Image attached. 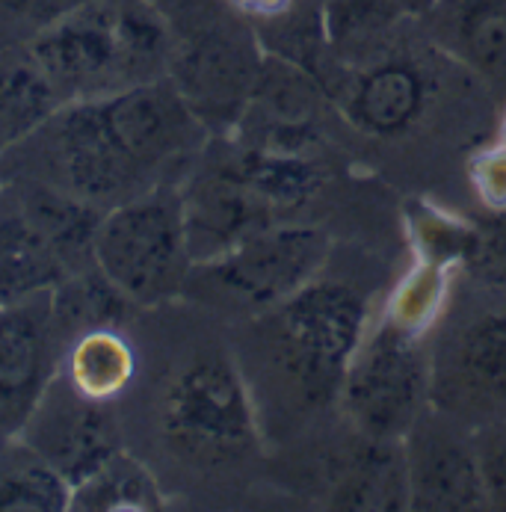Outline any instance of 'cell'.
<instances>
[{
  "mask_svg": "<svg viewBox=\"0 0 506 512\" xmlns=\"http://www.w3.org/2000/svg\"><path fill=\"white\" fill-rule=\"evenodd\" d=\"M199 146L202 125L190 101L178 83L160 77L98 101L63 104L0 160V175L51 184L104 214L175 184Z\"/></svg>",
  "mask_w": 506,
  "mask_h": 512,
  "instance_id": "obj_1",
  "label": "cell"
},
{
  "mask_svg": "<svg viewBox=\"0 0 506 512\" xmlns=\"http://www.w3.org/2000/svg\"><path fill=\"white\" fill-rule=\"evenodd\" d=\"M27 48L63 104L160 80L172 63V33L151 0H86Z\"/></svg>",
  "mask_w": 506,
  "mask_h": 512,
  "instance_id": "obj_2",
  "label": "cell"
},
{
  "mask_svg": "<svg viewBox=\"0 0 506 512\" xmlns=\"http://www.w3.org/2000/svg\"><path fill=\"white\" fill-rule=\"evenodd\" d=\"M98 220L101 211L51 184L0 175V305L48 293L92 264Z\"/></svg>",
  "mask_w": 506,
  "mask_h": 512,
  "instance_id": "obj_3",
  "label": "cell"
},
{
  "mask_svg": "<svg viewBox=\"0 0 506 512\" xmlns=\"http://www.w3.org/2000/svg\"><path fill=\"white\" fill-rule=\"evenodd\" d=\"M95 267L134 305L187 291L193 255L178 184L154 187L101 214L92 237Z\"/></svg>",
  "mask_w": 506,
  "mask_h": 512,
  "instance_id": "obj_4",
  "label": "cell"
},
{
  "mask_svg": "<svg viewBox=\"0 0 506 512\" xmlns=\"http://www.w3.org/2000/svg\"><path fill=\"white\" fill-rule=\"evenodd\" d=\"M166 447L199 468L243 462L258 447L249 388L225 353H199L181 367L160 397Z\"/></svg>",
  "mask_w": 506,
  "mask_h": 512,
  "instance_id": "obj_5",
  "label": "cell"
},
{
  "mask_svg": "<svg viewBox=\"0 0 506 512\" xmlns=\"http://www.w3.org/2000/svg\"><path fill=\"white\" fill-rule=\"evenodd\" d=\"M279 359L311 403L341 397L347 370L367 338V302L341 282L314 279L273 311Z\"/></svg>",
  "mask_w": 506,
  "mask_h": 512,
  "instance_id": "obj_6",
  "label": "cell"
},
{
  "mask_svg": "<svg viewBox=\"0 0 506 512\" xmlns=\"http://www.w3.org/2000/svg\"><path fill=\"white\" fill-rule=\"evenodd\" d=\"M430 394V362L421 338L382 320L362 341L347 370L341 403L367 439L397 441L409 436Z\"/></svg>",
  "mask_w": 506,
  "mask_h": 512,
  "instance_id": "obj_7",
  "label": "cell"
},
{
  "mask_svg": "<svg viewBox=\"0 0 506 512\" xmlns=\"http://www.w3.org/2000/svg\"><path fill=\"white\" fill-rule=\"evenodd\" d=\"M326 255L329 237L323 228L273 222L199 267L205 282L225 299L252 311H273L317 279Z\"/></svg>",
  "mask_w": 506,
  "mask_h": 512,
  "instance_id": "obj_8",
  "label": "cell"
},
{
  "mask_svg": "<svg viewBox=\"0 0 506 512\" xmlns=\"http://www.w3.org/2000/svg\"><path fill=\"white\" fill-rule=\"evenodd\" d=\"M57 373L51 291L0 305V444L21 439Z\"/></svg>",
  "mask_w": 506,
  "mask_h": 512,
  "instance_id": "obj_9",
  "label": "cell"
},
{
  "mask_svg": "<svg viewBox=\"0 0 506 512\" xmlns=\"http://www.w3.org/2000/svg\"><path fill=\"white\" fill-rule=\"evenodd\" d=\"M21 441L48 459L72 489L122 450L119 427L110 418L107 403L77 394L60 373L27 421Z\"/></svg>",
  "mask_w": 506,
  "mask_h": 512,
  "instance_id": "obj_10",
  "label": "cell"
},
{
  "mask_svg": "<svg viewBox=\"0 0 506 512\" xmlns=\"http://www.w3.org/2000/svg\"><path fill=\"white\" fill-rule=\"evenodd\" d=\"M409 507L412 510H480L489 507L480 456L465 444L415 421L409 430Z\"/></svg>",
  "mask_w": 506,
  "mask_h": 512,
  "instance_id": "obj_11",
  "label": "cell"
},
{
  "mask_svg": "<svg viewBox=\"0 0 506 512\" xmlns=\"http://www.w3.org/2000/svg\"><path fill=\"white\" fill-rule=\"evenodd\" d=\"M427 104V77L418 63L394 57L364 69L350 95L353 122L379 137L409 131Z\"/></svg>",
  "mask_w": 506,
  "mask_h": 512,
  "instance_id": "obj_12",
  "label": "cell"
},
{
  "mask_svg": "<svg viewBox=\"0 0 506 512\" xmlns=\"http://www.w3.org/2000/svg\"><path fill=\"white\" fill-rule=\"evenodd\" d=\"M63 107L27 45L0 51V160L24 146Z\"/></svg>",
  "mask_w": 506,
  "mask_h": 512,
  "instance_id": "obj_13",
  "label": "cell"
},
{
  "mask_svg": "<svg viewBox=\"0 0 506 512\" xmlns=\"http://www.w3.org/2000/svg\"><path fill=\"white\" fill-rule=\"evenodd\" d=\"M435 36L474 72L506 83V0H441Z\"/></svg>",
  "mask_w": 506,
  "mask_h": 512,
  "instance_id": "obj_14",
  "label": "cell"
},
{
  "mask_svg": "<svg viewBox=\"0 0 506 512\" xmlns=\"http://www.w3.org/2000/svg\"><path fill=\"white\" fill-rule=\"evenodd\" d=\"M137 373V353L122 326H101L77 335L60 353V376L77 394L110 403L128 391Z\"/></svg>",
  "mask_w": 506,
  "mask_h": 512,
  "instance_id": "obj_15",
  "label": "cell"
},
{
  "mask_svg": "<svg viewBox=\"0 0 506 512\" xmlns=\"http://www.w3.org/2000/svg\"><path fill=\"white\" fill-rule=\"evenodd\" d=\"M134 302L119 291L95 261L69 273L63 282L51 288V326L60 344H72L77 335L101 326H122L128 308Z\"/></svg>",
  "mask_w": 506,
  "mask_h": 512,
  "instance_id": "obj_16",
  "label": "cell"
},
{
  "mask_svg": "<svg viewBox=\"0 0 506 512\" xmlns=\"http://www.w3.org/2000/svg\"><path fill=\"white\" fill-rule=\"evenodd\" d=\"M450 367L468 397L506 403V308H492L462 329Z\"/></svg>",
  "mask_w": 506,
  "mask_h": 512,
  "instance_id": "obj_17",
  "label": "cell"
},
{
  "mask_svg": "<svg viewBox=\"0 0 506 512\" xmlns=\"http://www.w3.org/2000/svg\"><path fill=\"white\" fill-rule=\"evenodd\" d=\"M231 169L237 178L270 208V214L293 211L305 205L320 190V169L305 151H279V148H252L243 151Z\"/></svg>",
  "mask_w": 506,
  "mask_h": 512,
  "instance_id": "obj_18",
  "label": "cell"
},
{
  "mask_svg": "<svg viewBox=\"0 0 506 512\" xmlns=\"http://www.w3.org/2000/svg\"><path fill=\"white\" fill-rule=\"evenodd\" d=\"M453 264L433 258V255H421L415 252V261L406 267V273L397 279V285L388 293L385 302V323L424 338L444 311L450 285H453Z\"/></svg>",
  "mask_w": 506,
  "mask_h": 512,
  "instance_id": "obj_19",
  "label": "cell"
},
{
  "mask_svg": "<svg viewBox=\"0 0 506 512\" xmlns=\"http://www.w3.org/2000/svg\"><path fill=\"white\" fill-rule=\"evenodd\" d=\"M0 510H72V486L27 441H6L0 444Z\"/></svg>",
  "mask_w": 506,
  "mask_h": 512,
  "instance_id": "obj_20",
  "label": "cell"
},
{
  "mask_svg": "<svg viewBox=\"0 0 506 512\" xmlns=\"http://www.w3.org/2000/svg\"><path fill=\"white\" fill-rule=\"evenodd\" d=\"M353 465L347 468L335 504L353 510H397L409 507V471L406 456L397 453L391 441L367 439Z\"/></svg>",
  "mask_w": 506,
  "mask_h": 512,
  "instance_id": "obj_21",
  "label": "cell"
},
{
  "mask_svg": "<svg viewBox=\"0 0 506 512\" xmlns=\"http://www.w3.org/2000/svg\"><path fill=\"white\" fill-rule=\"evenodd\" d=\"M163 492L134 456L119 450L72 489V510H157Z\"/></svg>",
  "mask_w": 506,
  "mask_h": 512,
  "instance_id": "obj_22",
  "label": "cell"
},
{
  "mask_svg": "<svg viewBox=\"0 0 506 512\" xmlns=\"http://www.w3.org/2000/svg\"><path fill=\"white\" fill-rule=\"evenodd\" d=\"M412 240H415V252L421 255H433L441 258L453 267L471 261L477 255L480 246V231L471 228L468 222L450 220L438 211H421L412 220Z\"/></svg>",
  "mask_w": 506,
  "mask_h": 512,
  "instance_id": "obj_23",
  "label": "cell"
},
{
  "mask_svg": "<svg viewBox=\"0 0 506 512\" xmlns=\"http://www.w3.org/2000/svg\"><path fill=\"white\" fill-rule=\"evenodd\" d=\"M86 0H0V51L30 45Z\"/></svg>",
  "mask_w": 506,
  "mask_h": 512,
  "instance_id": "obj_24",
  "label": "cell"
},
{
  "mask_svg": "<svg viewBox=\"0 0 506 512\" xmlns=\"http://www.w3.org/2000/svg\"><path fill=\"white\" fill-rule=\"evenodd\" d=\"M468 181L474 196L480 199L483 208L492 214H506V146L492 143V146L477 148L468 157Z\"/></svg>",
  "mask_w": 506,
  "mask_h": 512,
  "instance_id": "obj_25",
  "label": "cell"
},
{
  "mask_svg": "<svg viewBox=\"0 0 506 512\" xmlns=\"http://www.w3.org/2000/svg\"><path fill=\"white\" fill-rule=\"evenodd\" d=\"M329 18L332 39L347 42L373 36L385 21H391V9H385V0H332Z\"/></svg>",
  "mask_w": 506,
  "mask_h": 512,
  "instance_id": "obj_26",
  "label": "cell"
},
{
  "mask_svg": "<svg viewBox=\"0 0 506 512\" xmlns=\"http://www.w3.org/2000/svg\"><path fill=\"white\" fill-rule=\"evenodd\" d=\"M480 468H483L489 507L506 510V436L495 439L480 453Z\"/></svg>",
  "mask_w": 506,
  "mask_h": 512,
  "instance_id": "obj_27",
  "label": "cell"
},
{
  "mask_svg": "<svg viewBox=\"0 0 506 512\" xmlns=\"http://www.w3.org/2000/svg\"><path fill=\"white\" fill-rule=\"evenodd\" d=\"M237 12H243V15H249V18H279V15H285L290 6H293V0H228Z\"/></svg>",
  "mask_w": 506,
  "mask_h": 512,
  "instance_id": "obj_28",
  "label": "cell"
},
{
  "mask_svg": "<svg viewBox=\"0 0 506 512\" xmlns=\"http://www.w3.org/2000/svg\"><path fill=\"white\" fill-rule=\"evenodd\" d=\"M498 143H504L506 146V110L504 116H501V125H498Z\"/></svg>",
  "mask_w": 506,
  "mask_h": 512,
  "instance_id": "obj_29",
  "label": "cell"
}]
</instances>
